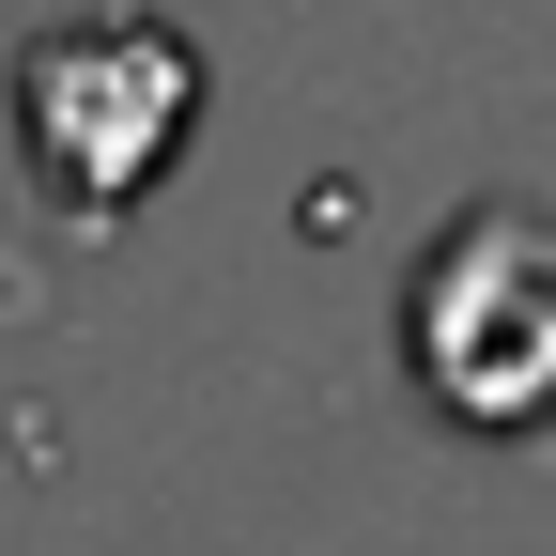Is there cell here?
Listing matches in <instances>:
<instances>
[{
	"instance_id": "1",
	"label": "cell",
	"mask_w": 556,
	"mask_h": 556,
	"mask_svg": "<svg viewBox=\"0 0 556 556\" xmlns=\"http://www.w3.org/2000/svg\"><path fill=\"white\" fill-rule=\"evenodd\" d=\"M402 371L417 402L479 448H541L556 433V232L526 201H479L417 248L402 278Z\"/></svg>"
},
{
	"instance_id": "2",
	"label": "cell",
	"mask_w": 556,
	"mask_h": 556,
	"mask_svg": "<svg viewBox=\"0 0 556 556\" xmlns=\"http://www.w3.org/2000/svg\"><path fill=\"white\" fill-rule=\"evenodd\" d=\"M16 139L62 217H139L170 186V155L201 139V47L170 16H62L16 47Z\"/></svg>"
}]
</instances>
